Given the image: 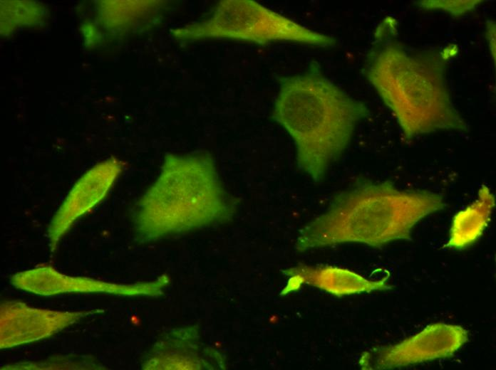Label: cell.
Wrapping results in <instances>:
<instances>
[{"label":"cell","mask_w":496,"mask_h":370,"mask_svg":"<svg viewBox=\"0 0 496 370\" xmlns=\"http://www.w3.org/2000/svg\"><path fill=\"white\" fill-rule=\"evenodd\" d=\"M443 196L401 190L389 181L363 182L336 196L327 211L299 231L298 252L346 243L381 248L407 240L423 218L444 208Z\"/></svg>","instance_id":"6da1fadb"},{"label":"cell","mask_w":496,"mask_h":370,"mask_svg":"<svg viewBox=\"0 0 496 370\" xmlns=\"http://www.w3.org/2000/svg\"><path fill=\"white\" fill-rule=\"evenodd\" d=\"M368 115L363 103L333 84L313 62L304 73L280 79L272 117L294 139L299 168L319 181Z\"/></svg>","instance_id":"7a4b0ae2"},{"label":"cell","mask_w":496,"mask_h":370,"mask_svg":"<svg viewBox=\"0 0 496 370\" xmlns=\"http://www.w3.org/2000/svg\"><path fill=\"white\" fill-rule=\"evenodd\" d=\"M237 201L223 188L205 152L168 154L157 179L137 204L135 226L142 241L229 220Z\"/></svg>","instance_id":"3957f363"},{"label":"cell","mask_w":496,"mask_h":370,"mask_svg":"<svg viewBox=\"0 0 496 370\" xmlns=\"http://www.w3.org/2000/svg\"><path fill=\"white\" fill-rule=\"evenodd\" d=\"M176 40L231 39L257 44L290 41L333 46L330 36L307 28L252 0H224L203 19L175 28Z\"/></svg>","instance_id":"277c9868"},{"label":"cell","mask_w":496,"mask_h":370,"mask_svg":"<svg viewBox=\"0 0 496 370\" xmlns=\"http://www.w3.org/2000/svg\"><path fill=\"white\" fill-rule=\"evenodd\" d=\"M468 339L459 325L433 323L393 345L363 352L358 361L362 369H392L453 355Z\"/></svg>","instance_id":"5b68a950"},{"label":"cell","mask_w":496,"mask_h":370,"mask_svg":"<svg viewBox=\"0 0 496 370\" xmlns=\"http://www.w3.org/2000/svg\"><path fill=\"white\" fill-rule=\"evenodd\" d=\"M122 169L120 160L109 158L90 169L76 181L50 224L48 237L52 250L78 218L106 196Z\"/></svg>","instance_id":"8992f818"},{"label":"cell","mask_w":496,"mask_h":370,"mask_svg":"<svg viewBox=\"0 0 496 370\" xmlns=\"http://www.w3.org/2000/svg\"><path fill=\"white\" fill-rule=\"evenodd\" d=\"M289 280L280 295L284 296L298 291L302 285H309L341 297L392 288L388 277L371 280L348 269L335 266H309L299 264L281 270Z\"/></svg>","instance_id":"52a82bcc"},{"label":"cell","mask_w":496,"mask_h":370,"mask_svg":"<svg viewBox=\"0 0 496 370\" xmlns=\"http://www.w3.org/2000/svg\"><path fill=\"white\" fill-rule=\"evenodd\" d=\"M1 310V347L39 339L63 328L77 317L71 314L32 310L20 303Z\"/></svg>","instance_id":"ba28073f"},{"label":"cell","mask_w":496,"mask_h":370,"mask_svg":"<svg viewBox=\"0 0 496 370\" xmlns=\"http://www.w3.org/2000/svg\"><path fill=\"white\" fill-rule=\"evenodd\" d=\"M495 205L490 189L481 186L477 199L453 217L448 245L461 250L476 242L487 228Z\"/></svg>","instance_id":"9c48e42d"}]
</instances>
